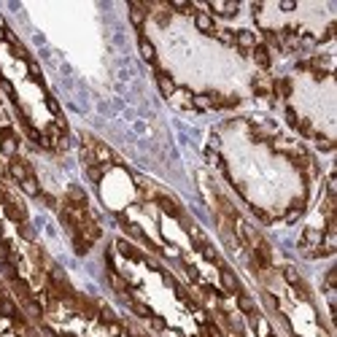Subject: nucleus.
<instances>
[{
  "mask_svg": "<svg viewBox=\"0 0 337 337\" xmlns=\"http://www.w3.org/2000/svg\"><path fill=\"white\" fill-rule=\"evenodd\" d=\"M157 84H160V89H162L165 97H173L175 95V84H173V78L165 73V70H157Z\"/></svg>",
  "mask_w": 337,
  "mask_h": 337,
  "instance_id": "nucleus-5",
  "label": "nucleus"
},
{
  "mask_svg": "<svg viewBox=\"0 0 337 337\" xmlns=\"http://www.w3.org/2000/svg\"><path fill=\"white\" fill-rule=\"evenodd\" d=\"M273 92H278L281 97H289L292 95V81H289V78H278V81L273 84Z\"/></svg>",
  "mask_w": 337,
  "mask_h": 337,
  "instance_id": "nucleus-15",
  "label": "nucleus"
},
{
  "mask_svg": "<svg viewBox=\"0 0 337 337\" xmlns=\"http://www.w3.org/2000/svg\"><path fill=\"white\" fill-rule=\"evenodd\" d=\"M5 213H8L16 224H24V221H27V210H24L22 200H16V197H8V202H5Z\"/></svg>",
  "mask_w": 337,
  "mask_h": 337,
  "instance_id": "nucleus-3",
  "label": "nucleus"
},
{
  "mask_svg": "<svg viewBox=\"0 0 337 337\" xmlns=\"http://www.w3.org/2000/svg\"><path fill=\"white\" fill-rule=\"evenodd\" d=\"M194 22H197V30L200 32H216V22L208 14H194Z\"/></svg>",
  "mask_w": 337,
  "mask_h": 337,
  "instance_id": "nucleus-9",
  "label": "nucleus"
},
{
  "mask_svg": "<svg viewBox=\"0 0 337 337\" xmlns=\"http://www.w3.org/2000/svg\"><path fill=\"white\" fill-rule=\"evenodd\" d=\"M316 146H319L321 151H332V149H335V143L329 141V138H319V135H316Z\"/></svg>",
  "mask_w": 337,
  "mask_h": 337,
  "instance_id": "nucleus-20",
  "label": "nucleus"
},
{
  "mask_svg": "<svg viewBox=\"0 0 337 337\" xmlns=\"http://www.w3.org/2000/svg\"><path fill=\"white\" fill-rule=\"evenodd\" d=\"M138 46H141V57H143V59H146V62H154V59H157L154 43H151V41H149V38H146V35H143V32H141V43H138Z\"/></svg>",
  "mask_w": 337,
  "mask_h": 337,
  "instance_id": "nucleus-7",
  "label": "nucleus"
},
{
  "mask_svg": "<svg viewBox=\"0 0 337 337\" xmlns=\"http://www.w3.org/2000/svg\"><path fill=\"white\" fill-rule=\"evenodd\" d=\"M19 186H22L24 191H27V194H32V197H38V194H41V186H38V178H35V175H30L27 181H22Z\"/></svg>",
  "mask_w": 337,
  "mask_h": 337,
  "instance_id": "nucleus-16",
  "label": "nucleus"
},
{
  "mask_svg": "<svg viewBox=\"0 0 337 337\" xmlns=\"http://www.w3.org/2000/svg\"><path fill=\"white\" fill-rule=\"evenodd\" d=\"M321 240V232H316V229H305V235H302V243L300 246L305 248V246H310V243H319Z\"/></svg>",
  "mask_w": 337,
  "mask_h": 337,
  "instance_id": "nucleus-17",
  "label": "nucleus"
},
{
  "mask_svg": "<svg viewBox=\"0 0 337 337\" xmlns=\"http://www.w3.org/2000/svg\"><path fill=\"white\" fill-rule=\"evenodd\" d=\"M221 283H224V289H227V292L240 294V283H237V278H235V273H232V270L221 267Z\"/></svg>",
  "mask_w": 337,
  "mask_h": 337,
  "instance_id": "nucleus-6",
  "label": "nucleus"
},
{
  "mask_svg": "<svg viewBox=\"0 0 337 337\" xmlns=\"http://www.w3.org/2000/svg\"><path fill=\"white\" fill-rule=\"evenodd\" d=\"M191 105H194L197 111L213 108V92H210V95H194V97H191Z\"/></svg>",
  "mask_w": 337,
  "mask_h": 337,
  "instance_id": "nucleus-11",
  "label": "nucleus"
},
{
  "mask_svg": "<svg viewBox=\"0 0 337 337\" xmlns=\"http://www.w3.org/2000/svg\"><path fill=\"white\" fill-rule=\"evenodd\" d=\"M8 173H11V178H14L16 183H22V181H27V178L32 175V170H30V165L24 162V160H19V157H11Z\"/></svg>",
  "mask_w": 337,
  "mask_h": 337,
  "instance_id": "nucleus-1",
  "label": "nucleus"
},
{
  "mask_svg": "<svg viewBox=\"0 0 337 337\" xmlns=\"http://www.w3.org/2000/svg\"><path fill=\"white\" fill-rule=\"evenodd\" d=\"M116 248L122 251L124 256H130V259H135V256H138V254H135V248H132V246H130L127 240H116Z\"/></svg>",
  "mask_w": 337,
  "mask_h": 337,
  "instance_id": "nucleus-18",
  "label": "nucleus"
},
{
  "mask_svg": "<svg viewBox=\"0 0 337 337\" xmlns=\"http://www.w3.org/2000/svg\"><path fill=\"white\" fill-rule=\"evenodd\" d=\"M213 14H221V16H232V14H237V3H210L208 5Z\"/></svg>",
  "mask_w": 337,
  "mask_h": 337,
  "instance_id": "nucleus-8",
  "label": "nucleus"
},
{
  "mask_svg": "<svg viewBox=\"0 0 337 337\" xmlns=\"http://www.w3.org/2000/svg\"><path fill=\"white\" fill-rule=\"evenodd\" d=\"M270 92H273V81H264L262 76H256V78H254V95H259V97H267Z\"/></svg>",
  "mask_w": 337,
  "mask_h": 337,
  "instance_id": "nucleus-12",
  "label": "nucleus"
},
{
  "mask_svg": "<svg viewBox=\"0 0 337 337\" xmlns=\"http://www.w3.org/2000/svg\"><path fill=\"white\" fill-rule=\"evenodd\" d=\"M0 151H3L5 157H16V135H14V130L0 127Z\"/></svg>",
  "mask_w": 337,
  "mask_h": 337,
  "instance_id": "nucleus-2",
  "label": "nucleus"
},
{
  "mask_svg": "<svg viewBox=\"0 0 337 337\" xmlns=\"http://www.w3.org/2000/svg\"><path fill=\"white\" fill-rule=\"evenodd\" d=\"M205 337H224V332L216 327L213 321H208V324H205Z\"/></svg>",
  "mask_w": 337,
  "mask_h": 337,
  "instance_id": "nucleus-19",
  "label": "nucleus"
},
{
  "mask_svg": "<svg viewBox=\"0 0 337 337\" xmlns=\"http://www.w3.org/2000/svg\"><path fill=\"white\" fill-rule=\"evenodd\" d=\"M237 305H240V310H243V313H248V316H254L256 313V305H254V300H251V297L248 294H237Z\"/></svg>",
  "mask_w": 337,
  "mask_h": 337,
  "instance_id": "nucleus-14",
  "label": "nucleus"
},
{
  "mask_svg": "<svg viewBox=\"0 0 337 337\" xmlns=\"http://www.w3.org/2000/svg\"><path fill=\"white\" fill-rule=\"evenodd\" d=\"M235 38H237V43H240V49H254V46H256L254 32H248V30H240Z\"/></svg>",
  "mask_w": 337,
  "mask_h": 337,
  "instance_id": "nucleus-13",
  "label": "nucleus"
},
{
  "mask_svg": "<svg viewBox=\"0 0 337 337\" xmlns=\"http://www.w3.org/2000/svg\"><path fill=\"white\" fill-rule=\"evenodd\" d=\"M254 59H256V65H259L262 70H267L270 62H273V59H270V46L267 43H256L254 46Z\"/></svg>",
  "mask_w": 337,
  "mask_h": 337,
  "instance_id": "nucleus-4",
  "label": "nucleus"
},
{
  "mask_svg": "<svg viewBox=\"0 0 337 337\" xmlns=\"http://www.w3.org/2000/svg\"><path fill=\"white\" fill-rule=\"evenodd\" d=\"M286 122L292 124V127H297V124H300V116H297L294 108H286Z\"/></svg>",
  "mask_w": 337,
  "mask_h": 337,
  "instance_id": "nucleus-21",
  "label": "nucleus"
},
{
  "mask_svg": "<svg viewBox=\"0 0 337 337\" xmlns=\"http://www.w3.org/2000/svg\"><path fill=\"white\" fill-rule=\"evenodd\" d=\"M157 202H160V208L165 210V213H170V216H181V208H178L168 194H160V197H157Z\"/></svg>",
  "mask_w": 337,
  "mask_h": 337,
  "instance_id": "nucleus-10",
  "label": "nucleus"
}]
</instances>
